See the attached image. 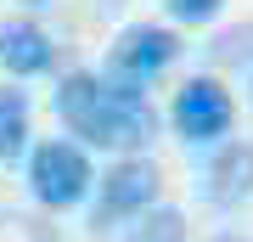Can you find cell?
Wrapping results in <instances>:
<instances>
[{
    "label": "cell",
    "instance_id": "30bf717a",
    "mask_svg": "<svg viewBox=\"0 0 253 242\" xmlns=\"http://www.w3.org/2000/svg\"><path fill=\"white\" fill-rule=\"evenodd\" d=\"M28 6H40V0H28Z\"/></svg>",
    "mask_w": 253,
    "mask_h": 242
},
{
    "label": "cell",
    "instance_id": "5b68a950",
    "mask_svg": "<svg viewBox=\"0 0 253 242\" xmlns=\"http://www.w3.org/2000/svg\"><path fill=\"white\" fill-rule=\"evenodd\" d=\"M174 56H180V34H174V28H163V23H129L124 34L113 40L107 68H101V73H113V79L146 90Z\"/></svg>",
    "mask_w": 253,
    "mask_h": 242
},
{
    "label": "cell",
    "instance_id": "ba28073f",
    "mask_svg": "<svg viewBox=\"0 0 253 242\" xmlns=\"http://www.w3.org/2000/svg\"><path fill=\"white\" fill-rule=\"evenodd\" d=\"M28 152V96L17 85L0 90V163H17Z\"/></svg>",
    "mask_w": 253,
    "mask_h": 242
},
{
    "label": "cell",
    "instance_id": "3957f363",
    "mask_svg": "<svg viewBox=\"0 0 253 242\" xmlns=\"http://www.w3.org/2000/svg\"><path fill=\"white\" fill-rule=\"evenodd\" d=\"M90 152H84L79 141H40L34 152H28V192H34V203L45 208H73L90 197Z\"/></svg>",
    "mask_w": 253,
    "mask_h": 242
},
{
    "label": "cell",
    "instance_id": "52a82bcc",
    "mask_svg": "<svg viewBox=\"0 0 253 242\" xmlns=\"http://www.w3.org/2000/svg\"><path fill=\"white\" fill-rule=\"evenodd\" d=\"M51 62H56V40L40 23H28V17L0 23V68L6 73L34 79V73H51Z\"/></svg>",
    "mask_w": 253,
    "mask_h": 242
},
{
    "label": "cell",
    "instance_id": "8fae6325",
    "mask_svg": "<svg viewBox=\"0 0 253 242\" xmlns=\"http://www.w3.org/2000/svg\"><path fill=\"white\" fill-rule=\"evenodd\" d=\"M248 85H253V73H248Z\"/></svg>",
    "mask_w": 253,
    "mask_h": 242
},
{
    "label": "cell",
    "instance_id": "7a4b0ae2",
    "mask_svg": "<svg viewBox=\"0 0 253 242\" xmlns=\"http://www.w3.org/2000/svg\"><path fill=\"white\" fill-rule=\"evenodd\" d=\"M90 186H96V220L101 225L141 220V214H152L158 197H163V175H158V163L146 152H118Z\"/></svg>",
    "mask_w": 253,
    "mask_h": 242
},
{
    "label": "cell",
    "instance_id": "277c9868",
    "mask_svg": "<svg viewBox=\"0 0 253 242\" xmlns=\"http://www.w3.org/2000/svg\"><path fill=\"white\" fill-rule=\"evenodd\" d=\"M169 124L186 146H214L225 141L231 124H236V101L231 90L214 79V73H191V79L174 90V107H169Z\"/></svg>",
    "mask_w": 253,
    "mask_h": 242
},
{
    "label": "cell",
    "instance_id": "8992f818",
    "mask_svg": "<svg viewBox=\"0 0 253 242\" xmlns=\"http://www.w3.org/2000/svg\"><path fill=\"white\" fill-rule=\"evenodd\" d=\"M203 180H208V203H219V208H242V203L253 197V141H236V135L214 141Z\"/></svg>",
    "mask_w": 253,
    "mask_h": 242
},
{
    "label": "cell",
    "instance_id": "6da1fadb",
    "mask_svg": "<svg viewBox=\"0 0 253 242\" xmlns=\"http://www.w3.org/2000/svg\"><path fill=\"white\" fill-rule=\"evenodd\" d=\"M56 118L79 146H96V152H146V141L158 135L152 96L113 79V73H90V68L62 73Z\"/></svg>",
    "mask_w": 253,
    "mask_h": 242
},
{
    "label": "cell",
    "instance_id": "9c48e42d",
    "mask_svg": "<svg viewBox=\"0 0 253 242\" xmlns=\"http://www.w3.org/2000/svg\"><path fill=\"white\" fill-rule=\"evenodd\" d=\"M219 6H225V0H163V11H169L174 23H186V28L214 23V17H219Z\"/></svg>",
    "mask_w": 253,
    "mask_h": 242
}]
</instances>
